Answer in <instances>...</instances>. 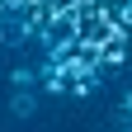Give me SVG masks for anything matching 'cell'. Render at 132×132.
<instances>
[{
  "mask_svg": "<svg viewBox=\"0 0 132 132\" xmlns=\"http://www.w3.org/2000/svg\"><path fill=\"white\" fill-rule=\"evenodd\" d=\"M10 113H14V118H33V113H38V94H33V90H14Z\"/></svg>",
  "mask_w": 132,
  "mask_h": 132,
  "instance_id": "cell-3",
  "label": "cell"
},
{
  "mask_svg": "<svg viewBox=\"0 0 132 132\" xmlns=\"http://www.w3.org/2000/svg\"><path fill=\"white\" fill-rule=\"evenodd\" d=\"M118 19H123V24L132 28V0H127V5H118Z\"/></svg>",
  "mask_w": 132,
  "mask_h": 132,
  "instance_id": "cell-4",
  "label": "cell"
},
{
  "mask_svg": "<svg viewBox=\"0 0 132 132\" xmlns=\"http://www.w3.org/2000/svg\"><path fill=\"white\" fill-rule=\"evenodd\" d=\"M127 43H132V33H113L109 43H99V61H104V76H113V71H123V66H127Z\"/></svg>",
  "mask_w": 132,
  "mask_h": 132,
  "instance_id": "cell-1",
  "label": "cell"
},
{
  "mask_svg": "<svg viewBox=\"0 0 132 132\" xmlns=\"http://www.w3.org/2000/svg\"><path fill=\"white\" fill-rule=\"evenodd\" d=\"M5 80L14 90H33V85H43V66H14V71H5Z\"/></svg>",
  "mask_w": 132,
  "mask_h": 132,
  "instance_id": "cell-2",
  "label": "cell"
}]
</instances>
